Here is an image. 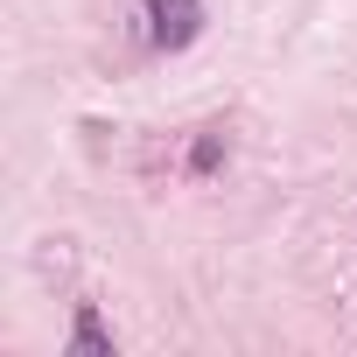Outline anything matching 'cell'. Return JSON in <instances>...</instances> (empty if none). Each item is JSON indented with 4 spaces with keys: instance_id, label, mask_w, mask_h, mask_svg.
Returning <instances> with one entry per match:
<instances>
[{
    "instance_id": "cell-3",
    "label": "cell",
    "mask_w": 357,
    "mask_h": 357,
    "mask_svg": "<svg viewBox=\"0 0 357 357\" xmlns=\"http://www.w3.org/2000/svg\"><path fill=\"white\" fill-rule=\"evenodd\" d=\"M218 161H225V126H204V140H197V154H190V168H197V175H211Z\"/></svg>"
},
{
    "instance_id": "cell-1",
    "label": "cell",
    "mask_w": 357,
    "mask_h": 357,
    "mask_svg": "<svg viewBox=\"0 0 357 357\" xmlns=\"http://www.w3.org/2000/svg\"><path fill=\"white\" fill-rule=\"evenodd\" d=\"M140 36L147 50L175 56V50H190L204 36V0H140Z\"/></svg>"
},
{
    "instance_id": "cell-2",
    "label": "cell",
    "mask_w": 357,
    "mask_h": 357,
    "mask_svg": "<svg viewBox=\"0 0 357 357\" xmlns=\"http://www.w3.org/2000/svg\"><path fill=\"white\" fill-rule=\"evenodd\" d=\"M70 350H91V357H112V329L91 315V308H77V322H70Z\"/></svg>"
}]
</instances>
